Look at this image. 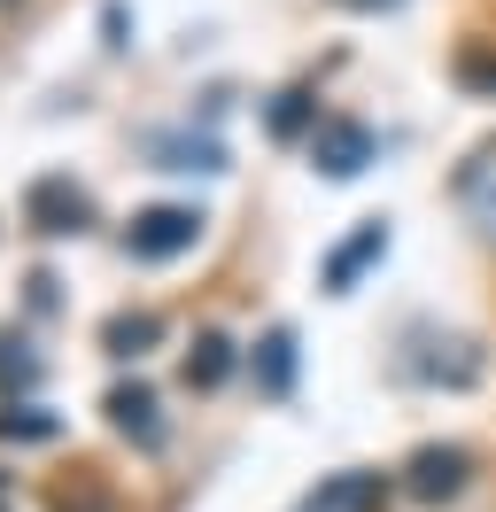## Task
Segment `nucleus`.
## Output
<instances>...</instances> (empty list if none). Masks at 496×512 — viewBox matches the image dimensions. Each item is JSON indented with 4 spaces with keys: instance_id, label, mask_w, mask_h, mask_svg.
Segmentation results:
<instances>
[{
    "instance_id": "1",
    "label": "nucleus",
    "mask_w": 496,
    "mask_h": 512,
    "mask_svg": "<svg viewBox=\"0 0 496 512\" xmlns=\"http://www.w3.org/2000/svg\"><path fill=\"white\" fill-rule=\"evenodd\" d=\"M194 241H202V210H179V202H155V210H140V218L124 225V249L140 256V264H171Z\"/></svg>"
},
{
    "instance_id": "2",
    "label": "nucleus",
    "mask_w": 496,
    "mask_h": 512,
    "mask_svg": "<svg viewBox=\"0 0 496 512\" xmlns=\"http://www.w3.org/2000/svg\"><path fill=\"white\" fill-rule=\"evenodd\" d=\"M372 148H380V140H372L365 117H326V125L310 132V163H318L326 179H357L372 163Z\"/></svg>"
},
{
    "instance_id": "3",
    "label": "nucleus",
    "mask_w": 496,
    "mask_h": 512,
    "mask_svg": "<svg viewBox=\"0 0 496 512\" xmlns=\"http://www.w3.org/2000/svg\"><path fill=\"white\" fill-rule=\"evenodd\" d=\"M419 505H442V497H458L465 489V450L458 443H427V450H411V481H403Z\"/></svg>"
},
{
    "instance_id": "4",
    "label": "nucleus",
    "mask_w": 496,
    "mask_h": 512,
    "mask_svg": "<svg viewBox=\"0 0 496 512\" xmlns=\"http://www.w3.org/2000/svg\"><path fill=\"white\" fill-rule=\"evenodd\" d=\"M24 210H31L39 233H78L93 202H86V187H70V179H39V187L24 194Z\"/></svg>"
},
{
    "instance_id": "5",
    "label": "nucleus",
    "mask_w": 496,
    "mask_h": 512,
    "mask_svg": "<svg viewBox=\"0 0 496 512\" xmlns=\"http://www.w3.org/2000/svg\"><path fill=\"white\" fill-rule=\"evenodd\" d=\"M380 256H388V225L365 218V225H357V233H349L334 256H326V288L349 295V288H357V272H365V264H380Z\"/></svg>"
},
{
    "instance_id": "6",
    "label": "nucleus",
    "mask_w": 496,
    "mask_h": 512,
    "mask_svg": "<svg viewBox=\"0 0 496 512\" xmlns=\"http://www.w3.org/2000/svg\"><path fill=\"white\" fill-rule=\"evenodd\" d=\"M109 419H117V427H124V435H132L140 450H155V443H163V419H155V396H148L140 381H132V388H109Z\"/></svg>"
},
{
    "instance_id": "7",
    "label": "nucleus",
    "mask_w": 496,
    "mask_h": 512,
    "mask_svg": "<svg viewBox=\"0 0 496 512\" xmlns=\"http://www.w3.org/2000/svg\"><path fill=\"white\" fill-rule=\"evenodd\" d=\"M458 202L473 210V225H489V233H496V148H481V156L458 171Z\"/></svg>"
},
{
    "instance_id": "8",
    "label": "nucleus",
    "mask_w": 496,
    "mask_h": 512,
    "mask_svg": "<svg viewBox=\"0 0 496 512\" xmlns=\"http://www.w3.org/2000/svg\"><path fill=\"white\" fill-rule=\"evenodd\" d=\"M256 381H264V396H287V388H295V334H287V326H272V334L256 342Z\"/></svg>"
},
{
    "instance_id": "9",
    "label": "nucleus",
    "mask_w": 496,
    "mask_h": 512,
    "mask_svg": "<svg viewBox=\"0 0 496 512\" xmlns=\"http://www.w3.org/2000/svg\"><path fill=\"white\" fill-rule=\"evenodd\" d=\"M225 373H233V342H225V334H202V342L186 350V388H217Z\"/></svg>"
},
{
    "instance_id": "10",
    "label": "nucleus",
    "mask_w": 496,
    "mask_h": 512,
    "mask_svg": "<svg viewBox=\"0 0 496 512\" xmlns=\"http://www.w3.org/2000/svg\"><path fill=\"white\" fill-rule=\"evenodd\" d=\"M380 505V474H341L318 489V512H372Z\"/></svg>"
},
{
    "instance_id": "11",
    "label": "nucleus",
    "mask_w": 496,
    "mask_h": 512,
    "mask_svg": "<svg viewBox=\"0 0 496 512\" xmlns=\"http://www.w3.org/2000/svg\"><path fill=\"white\" fill-rule=\"evenodd\" d=\"M155 156H171L163 171H217L225 148H217V140H186V132H171V140H155Z\"/></svg>"
},
{
    "instance_id": "12",
    "label": "nucleus",
    "mask_w": 496,
    "mask_h": 512,
    "mask_svg": "<svg viewBox=\"0 0 496 512\" xmlns=\"http://www.w3.org/2000/svg\"><path fill=\"white\" fill-rule=\"evenodd\" d=\"M155 334H163V326H155L148 311H140V319H109V350H117V357H140Z\"/></svg>"
},
{
    "instance_id": "13",
    "label": "nucleus",
    "mask_w": 496,
    "mask_h": 512,
    "mask_svg": "<svg viewBox=\"0 0 496 512\" xmlns=\"http://www.w3.org/2000/svg\"><path fill=\"white\" fill-rule=\"evenodd\" d=\"M0 435H16V443H47V435H55V419L31 412V404H16V412H0Z\"/></svg>"
},
{
    "instance_id": "14",
    "label": "nucleus",
    "mask_w": 496,
    "mask_h": 512,
    "mask_svg": "<svg viewBox=\"0 0 496 512\" xmlns=\"http://www.w3.org/2000/svg\"><path fill=\"white\" fill-rule=\"evenodd\" d=\"M31 381H39V357L24 342H0V388H31Z\"/></svg>"
},
{
    "instance_id": "15",
    "label": "nucleus",
    "mask_w": 496,
    "mask_h": 512,
    "mask_svg": "<svg viewBox=\"0 0 496 512\" xmlns=\"http://www.w3.org/2000/svg\"><path fill=\"white\" fill-rule=\"evenodd\" d=\"M303 125H310V94H279V109H272V132H279V140H295Z\"/></svg>"
},
{
    "instance_id": "16",
    "label": "nucleus",
    "mask_w": 496,
    "mask_h": 512,
    "mask_svg": "<svg viewBox=\"0 0 496 512\" xmlns=\"http://www.w3.org/2000/svg\"><path fill=\"white\" fill-rule=\"evenodd\" d=\"M465 78H473V86H496V55H465Z\"/></svg>"
},
{
    "instance_id": "17",
    "label": "nucleus",
    "mask_w": 496,
    "mask_h": 512,
    "mask_svg": "<svg viewBox=\"0 0 496 512\" xmlns=\"http://www.w3.org/2000/svg\"><path fill=\"white\" fill-rule=\"evenodd\" d=\"M341 8H396V0H341Z\"/></svg>"
}]
</instances>
